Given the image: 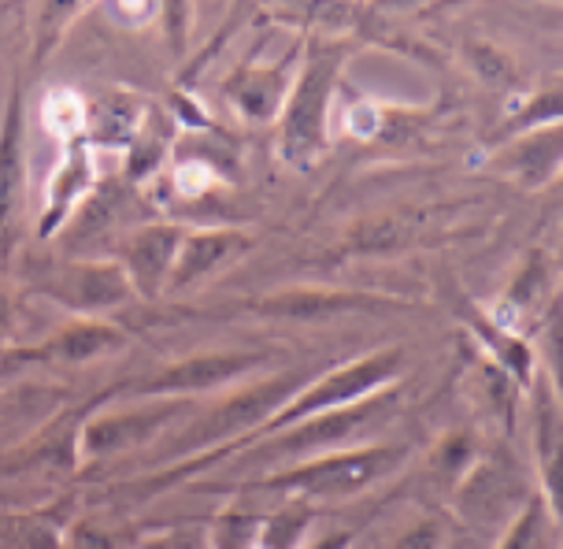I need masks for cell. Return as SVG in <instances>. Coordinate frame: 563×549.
Wrapping results in <instances>:
<instances>
[{
  "mask_svg": "<svg viewBox=\"0 0 563 549\" xmlns=\"http://www.w3.org/2000/svg\"><path fill=\"white\" fill-rule=\"evenodd\" d=\"M341 59H345V48L341 45L316 48L294 89V97H289L286 119H282V153L294 160V164H308V160H316L323 153L327 105H330V94H334Z\"/></svg>",
  "mask_w": 563,
  "mask_h": 549,
  "instance_id": "1",
  "label": "cell"
},
{
  "mask_svg": "<svg viewBox=\"0 0 563 549\" xmlns=\"http://www.w3.org/2000/svg\"><path fill=\"white\" fill-rule=\"evenodd\" d=\"M400 367V356L397 353H378V356H364V361L349 364V367H338L330 372L327 378H319L311 391L297 394L294 402H286L271 416L267 427H297L305 424L311 416H323L330 408H349L356 402H364L371 391H378L382 383L397 375Z\"/></svg>",
  "mask_w": 563,
  "mask_h": 549,
  "instance_id": "2",
  "label": "cell"
},
{
  "mask_svg": "<svg viewBox=\"0 0 563 549\" xmlns=\"http://www.w3.org/2000/svg\"><path fill=\"white\" fill-rule=\"evenodd\" d=\"M45 297H53L56 305H64L67 312L93 319L100 312H112V308L126 305L134 297L130 278L123 264H64L42 283Z\"/></svg>",
  "mask_w": 563,
  "mask_h": 549,
  "instance_id": "3",
  "label": "cell"
},
{
  "mask_svg": "<svg viewBox=\"0 0 563 549\" xmlns=\"http://www.w3.org/2000/svg\"><path fill=\"white\" fill-rule=\"evenodd\" d=\"M397 461H400V449H386V446L360 449V453L327 457V461L300 468L294 475L271 479V486L297 491L308 497H341V494H352V491H360V486L375 483V479L386 475Z\"/></svg>",
  "mask_w": 563,
  "mask_h": 549,
  "instance_id": "4",
  "label": "cell"
},
{
  "mask_svg": "<svg viewBox=\"0 0 563 549\" xmlns=\"http://www.w3.org/2000/svg\"><path fill=\"white\" fill-rule=\"evenodd\" d=\"M97 186V175H93V145L86 138H70L67 149H64V160L59 167L48 178V189H45V212L37 219V234L48 238L56 234L59 227L75 216V208L86 201L89 189Z\"/></svg>",
  "mask_w": 563,
  "mask_h": 549,
  "instance_id": "5",
  "label": "cell"
},
{
  "mask_svg": "<svg viewBox=\"0 0 563 549\" xmlns=\"http://www.w3.org/2000/svg\"><path fill=\"white\" fill-rule=\"evenodd\" d=\"M178 227H141L123 249V272L130 278V289L141 297H159L175 272V256L183 245Z\"/></svg>",
  "mask_w": 563,
  "mask_h": 549,
  "instance_id": "6",
  "label": "cell"
},
{
  "mask_svg": "<svg viewBox=\"0 0 563 549\" xmlns=\"http://www.w3.org/2000/svg\"><path fill=\"white\" fill-rule=\"evenodd\" d=\"M26 197V97L15 89L0 119V238L15 223Z\"/></svg>",
  "mask_w": 563,
  "mask_h": 549,
  "instance_id": "7",
  "label": "cell"
},
{
  "mask_svg": "<svg viewBox=\"0 0 563 549\" xmlns=\"http://www.w3.org/2000/svg\"><path fill=\"white\" fill-rule=\"evenodd\" d=\"M260 367V356L253 353H205V356H189V361L167 367L148 378L141 386V394L153 397H170V394H197V391H211L219 383H234L238 375Z\"/></svg>",
  "mask_w": 563,
  "mask_h": 549,
  "instance_id": "8",
  "label": "cell"
},
{
  "mask_svg": "<svg viewBox=\"0 0 563 549\" xmlns=\"http://www.w3.org/2000/svg\"><path fill=\"white\" fill-rule=\"evenodd\" d=\"M245 245V238L238 231H200V234H186L183 245H178L175 256V272H170L167 289H183L197 278H205L208 272H216L219 264L230 261L238 249Z\"/></svg>",
  "mask_w": 563,
  "mask_h": 549,
  "instance_id": "9",
  "label": "cell"
},
{
  "mask_svg": "<svg viewBox=\"0 0 563 549\" xmlns=\"http://www.w3.org/2000/svg\"><path fill=\"white\" fill-rule=\"evenodd\" d=\"M294 386H297L294 375H286V378H271V383L256 386V391L241 394L238 402H230L227 408H219V413L208 419L200 438H223V435L245 431V427H253L256 419H264L267 413H278V408L289 402Z\"/></svg>",
  "mask_w": 563,
  "mask_h": 549,
  "instance_id": "10",
  "label": "cell"
},
{
  "mask_svg": "<svg viewBox=\"0 0 563 549\" xmlns=\"http://www.w3.org/2000/svg\"><path fill=\"white\" fill-rule=\"evenodd\" d=\"M123 331L115 323H104V319H75L70 327H64L53 342H45L42 349H30L37 356H53V361H67V364H86L100 353H112V349L123 345Z\"/></svg>",
  "mask_w": 563,
  "mask_h": 549,
  "instance_id": "11",
  "label": "cell"
},
{
  "mask_svg": "<svg viewBox=\"0 0 563 549\" xmlns=\"http://www.w3.org/2000/svg\"><path fill=\"white\" fill-rule=\"evenodd\" d=\"M141 101L130 94H108L89 108L86 127H89V145H108V149H126L134 142L141 127Z\"/></svg>",
  "mask_w": 563,
  "mask_h": 549,
  "instance_id": "12",
  "label": "cell"
},
{
  "mask_svg": "<svg viewBox=\"0 0 563 549\" xmlns=\"http://www.w3.org/2000/svg\"><path fill=\"white\" fill-rule=\"evenodd\" d=\"M164 424V408H153V413H112V416H97L93 424L86 427L82 435V449L89 457L108 453V449H123L134 442H145L148 435H156V427Z\"/></svg>",
  "mask_w": 563,
  "mask_h": 549,
  "instance_id": "13",
  "label": "cell"
},
{
  "mask_svg": "<svg viewBox=\"0 0 563 549\" xmlns=\"http://www.w3.org/2000/svg\"><path fill=\"white\" fill-rule=\"evenodd\" d=\"M364 297L360 294H338V289H282V294L267 297L260 312L271 316H294V319H323L345 308H360Z\"/></svg>",
  "mask_w": 563,
  "mask_h": 549,
  "instance_id": "14",
  "label": "cell"
},
{
  "mask_svg": "<svg viewBox=\"0 0 563 549\" xmlns=\"http://www.w3.org/2000/svg\"><path fill=\"white\" fill-rule=\"evenodd\" d=\"M367 416H371V405H364V402H356V405H349V408H338V413L311 416V419H305V424H297V431L286 438V449L341 442V438H349Z\"/></svg>",
  "mask_w": 563,
  "mask_h": 549,
  "instance_id": "15",
  "label": "cell"
},
{
  "mask_svg": "<svg viewBox=\"0 0 563 549\" xmlns=\"http://www.w3.org/2000/svg\"><path fill=\"white\" fill-rule=\"evenodd\" d=\"M164 153H167V134H164V127H159L156 112H148L141 119L134 142L126 145V178L130 183H145V178L159 167Z\"/></svg>",
  "mask_w": 563,
  "mask_h": 549,
  "instance_id": "16",
  "label": "cell"
},
{
  "mask_svg": "<svg viewBox=\"0 0 563 549\" xmlns=\"http://www.w3.org/2000/svg\"><path fill=\"white\" fill-rule=\"evenodd\" d=\"M37 12V30H34V48H37V56H45V48H53L56 45V37L64 34V23L67 19H75V15H82V4H42V8H34Z\"/></svg>",
  "mask_w": 563,
  "mask_h": 549,
  "instance_id": "17",
  "label": "cell"
},
{
  "mask_svg": "<svg viewBox=\"0 0 563 549\" xmlns=\"http://www.w3.org/2000/svg\"><path fill=\"white\" fill-rule=\"evenodd\" d=\"M45 123L53 127L59 138L70 142V138H78V131H82V123H86L82 105H78L70 94H56L53 101L45 105Z\"/></svg>",
  "mask_w": 563,
  "mask_h": 549,
  "instance_id": "18",
  "label": "cell"
},
{
  "mask_svg": "<svg viewBox=\"0 0 563 549\" xmlns=\"http://www.w3.org/2000/svg\"><path fill=\"white\" fill-rule=\"evenodd\" d=\"M500 549H538V505H530L522 513V520L511 527V535L505 538Z\"/></svg>",
  "mask_w": 563,
  "mask_h": 549,
  "instance_id": "19",
  "label": "cell"
},
{
  "mask_svg": "<svg viewBox=\"0 0 563 549\" xmlns=\"http://www.w3.org/2000/svg\"><path fill=\"white\" fill-rule=\"evenodd\" d=\"M148 549H197V546H194V538H186V535H164V538H156V542H148Z\"/></svg>",
  "mask_w": 563,
  "mask_h": 549,
  "instance_id": "20",
  "label": "cell"
},
{
  "mask_svg": "<svg viewBox=\"0 0 563 549\" xmlns=\"http://www.w3.org/2000/svg\"><path fill=\"white\" fill-rule=\"evenodd\" d=\"M8 323H12V305H8V294L0 289V338L8 334Z\"/></svg>",
  "mask_w": 563,
  "mask_h": 549,
  "instance_id": "21",
  "label": "cell"
}]
</instances>
